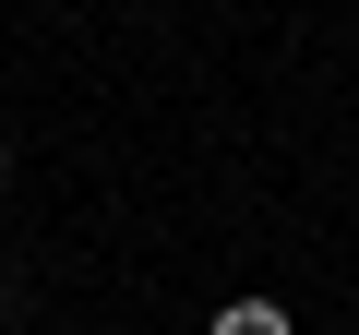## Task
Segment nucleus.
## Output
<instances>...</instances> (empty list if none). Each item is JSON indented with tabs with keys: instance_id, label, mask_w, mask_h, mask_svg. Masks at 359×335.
I'll return each mask as SVG.
<instances>
[{
	"instance_id": "nucleus-1",
	"label": "nucleus",
	"mask_w": 359,
	"mask_h": 335,
	"mask_svg": "<svg viewBox=\"0 0 359 335\" xmlns=\"http://www.w3.org/2000/svg\"><path fill=\"white\" fill-rule=\"evenodd\" d=\"M216 335H299V323H287L276 299H228V311H216Z\"/></svg>"
},
{
	"instance_id": "nucleus-2",
	"label": "nucleus",
	"mask_w": 359,
	"mask_h": 335,
	"mask_svg": "<svg viewBox=\"0 0 359 335\" xmlns=\"http://www.w3.org/2000/svg\"><path fill=\"white\" fill-rule=\"evenodd\" d=\"M0 180H13V156H0Z\"/></svg>"
}]
</instances>
